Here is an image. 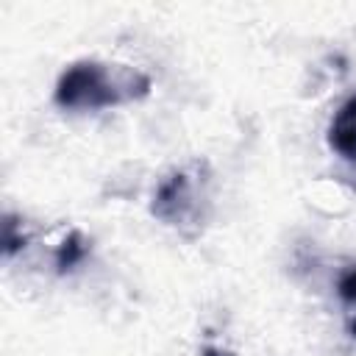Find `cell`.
Returning a JSON list of instances; mask_svg holds the SVG:
<instances>
[{
	"label": "cell",
	"instance_id": "7a4b0ae2",
	"mask_svg": "<svg viewBox=\"0 0 356 356\" xmlns=\"http://www.w3.org/2000/svg\"><path fill=\"white\" fill-rule=\"evenodd\" d=\"M203 189L195 175L175 172L156 195L153 214H159L167 225L184 231V225H200L203 220Z\"/></svg>",
	"mask_w": 356,
	"mask_h": 356
},
{
	"label": "cell",
	"instance_id": "3957f363",
	"mask_svg": "<svg viewBox=\"0 0 356 356\" xmlns=\"http://www.w3.org/2000/svg\"><path fill=\"white\" fill-rule=\"evenodd\" d=\"M328 145L342 161H348L356 170V95H350L331 117Z\"/></svg>",
	"mask_w": 356,
	"mask_h": 356
},
{
	"label": "cell",
	"instance_id": "277c9868",
	"mask_svg": "<svg viewBox=\"0 0 356 356\" xmlns=\"http://www.w3.org/2000/svg\"><path fill=\"white\" fill-rule=\"evenodd\" d=\"M339 295H342V300H345L348 306L356 309V267L342 275V281H339Z\"/></svg>",
	"mask_w": 356,
	"mask_h": 356
},
{
	"label": "cell",
	"instance_id": "6da1fadb",
	"mask_svg": "<svg viewBox=\"0 0 356 356\" xmlns=\"http://www.w3.org/2000/svg\"><path fill=\"white\" fill-rule=\"evenodd\" d=\"M147 75L100 61H75L70 64L56 83V103L70 111H97L136 100L147 92Z\"/></svg>",
	"mask_w": 356,
	"mask_h": 356
}]
</instances>
